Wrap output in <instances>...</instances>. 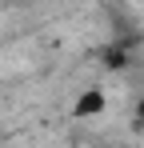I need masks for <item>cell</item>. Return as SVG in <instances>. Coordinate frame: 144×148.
<instances>
[{
    "instance_id": "cell-1",
    "label": "cell",
    "mask_w": 144,
    "mask_h": 148,
    "mask_svg": "<svg viewBox=\"0 0 144 148\" xmlns=\"http://www.w3.org/2000/svg\"><path fill=\"white\" fill-rule=\"evenodd\" d=\"M104 108H108L104 88H84V92L76 96V104H72V116H76V120H88V116H100Z\"/></svg>"
}]
</instances>
